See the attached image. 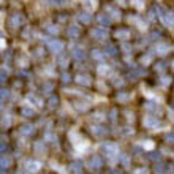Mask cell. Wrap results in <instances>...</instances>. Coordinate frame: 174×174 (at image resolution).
Wrapping results in <instances>:
<instances>
[{"label": "cell", "mask_w": 174, "mask_h": 174, "mask_svg": "<svg viewBox=\"0 0 174 174\" xmlns=\"http://www.w3.org/2000/svg\"><path fill=\"white\" fill-rule=\"evenodd\" d=\"M0 174H8L7 171H3V169H0Z\"/></svg>", "instance_id": "cell-57"}, {"label": "cell", "mask_w": 174, "mask_h": 174, "mask_svg": "<svg viewBox=\"0 0 174 174\" xmlns=\"http://www.w3.org/2000/svg\"><path fill=\"white\" fill-rule=\"evenodd\" d=\"M116 37H117L119 40H128V38H130V32H128V30H117V32H116Z\"/></svg>", "instance_id": "cell-22"}, {"label": "cell", "mask_w": 174, "mask_h": 174, "mask_svg": "<svg viewBox=\"0 0 174 174\" xmlns=\"http://www.w3.org/2000/svg\"><path fill=\"white\" fill-rule=\"evenodd\" d=\"M52 89H54V84H52V82H44V84H43V92H44V93H51Z\"/></svg>", "instance_id": "cell-27"}, {"label": "cell", "mask_w": 174, "mask_h": 174, "mask_svg": "<svg viewBox=\"0 0 174 174\" xmlns=\"http://www.w3.org/2000/svg\"><path fill=\"white\" fill-rule=\"evenodd\" d=\"M160 19L163 21V24L166 27H172V13H162Z\"/></svg>", "instance_id": "cell-12"}, {"label": "cell", "mask_w": 174, "mask_h": 174, "mask_svg": "<svg viewBox=\"0 0 174 174\" xmlns=\"http://www.w3.org/2000/svg\"><path fill=\"white\" fill-rule=\"evenodd\" d=\"M128 98H130V97H128L127 93H119V95H117V100H119V102H127Z\"/></svg>", "instance_id": "cell-39"}, {"label": "cell", "mask_w": 174, "mask_h": 174, "mask_svg": "<svg viewBox=\"0 0 174 174\" xmlns=\"http://www.w3.org/2000/svg\"><path fill=\"white\" fill-rule=\"evenodd\" d=\"M144 125L151 130H157L158 127H162V122L155 116H147V117H144Z\"/></svg>", "instance_id": "cell-3"}, {"label": "cell", "mask_w": 174, "mask_h": 174, "mask_svg": "<svg viewBox=\"0 0 174 174\" xmlns=\"http://www.w3.org/2000/svg\"><path fill=\"white\" fill-rule=\"evenodd\" d=\"M120 162H122L123 166H130V158H128V155H125V154L120 155Z\"/></svg>", "instance_id": "cell-30"}, {"label": "cell", "mask_w": 174, "mask_h": 174, "mask_svg": "<svg viewBox=\"0 0 174 174\" xmlns=\"http://www.w3.org/2000/svg\"><path fill=\"white\" fill-rule=\"evenodd\" d=\"M151 160H154V162L157 160V162H158V160H160V154H157V155H155V154H152V155H151Z\"/></svg>", "instance_id": "cell-47"}, {"label": "cell", "mask_w": 174, "mask_h": 174, "mask_svg": "<svg viewBox=\"0 0 174 174\" xmlns=\"http://www.w3.org/2000/svg\"><path fill=\"white\" fill-rule=\"evenodd\" d=\"M21 116L22 117H32V116H35V109L30 108V106H22L21 108Z\"/></svg>", "instance_id": "cell-18"}, {"label": "cell", "mask_w": 174, "mask_h": 174, "mask_svg": "<svg viewBox=\"0 0 174 174\" xmlns=\"http://www.w3.org/2000/svg\"><path fill=\"white\" fill-rule=\"evenodd\" d=\"M136 174H147V169H146V168H141V169L136 171Z\"/></svg>", "instance_id": "cell-49"}, {"label": "cell", "mask_w": 174, "mask_h": 174, "mask_svg": "<svg viewBox=\"0 0 174 174\" xmlns=\"http://www.w3.org/2000/svg\"><path fill=\"white\" fill-rule=\"evenodd\" d=\"M46 44H47V47L51 49V52H54V54H59V52H62L63 51V43L60 41V40H46Z\"/></svg>", "instance_id": "cell-1"}, {"label": "cell", "mask_w": 174, "mask_h": 174, "mask_svg": "<svg viewBox=\"0 0 174 174\" xmlns=\"http://www.w3.org/2000/svg\"><path fill=\"white\" fill-rule=\"evenodd\" d=\"M114 84L116 86H123V81L122 79H114Z\"/></svg>", "instance_id": "cell-50"}, {"label": "cell", "mask_w": 174, "mask_h": 174, "mask_svg": "<svg viewBox=\"0 0 174 174\" xmlns=\"http://www.w3.org/2000/svg\"><path fill=\"white\" fill-rule=\"evenodd\" d=\"M155 68H157L158 71H163V70H165V63H157V65H155Z\"/></svg>", "instance_id": "cell-45"}, {"label": "cell", "mask_w": 174, "mask_h": 174, "mask_svg": "<svg viewBox=\"0 0 174 174\" xmlns=\"http://www.w3.org/2000/svg\"><path fill=\"white\" fill-rule=\"evenodd\" d=\"M144 108L147 111H152V109H157V105L154 102H147V103H144Z\"/></svg>", "instance_id": "cell-34"}, {"label": "cell", "mask_w": 174, "mask_h": 174, "mask_svg": "<svg viewBox=\"0 0 174 174\" xmlns=\"http://www.w3.org/2000/svg\"><path fill=\"white\" fill-rule=\"evenodd\" d=\"M155 171H157L158 174H163L165 171H168V166H166L165 163H157V165H155Z\"/></svg>", "instance_id": "cell-25"}, {"label": "cell", "mask_w": 174, "mask_h": 174, "mask_svg": "<svg viewBox=\"0 0 174 174\" xmlns=\"http://www.w3.org/2000/svg\"><path fill=\"white\" fill-rule=\"evenodd\" d=\"M44 139L49 141V142H56V141H57V136H54L52 133H46V135H44Z\"/></svg>", "instance_id": "cell-35"}, {"label": "cell", "mask_w": 174, "mask_h": 174, "mask_svg": "<svg viewBox=\"0 0 174 174\" xmlns=\"http://www.w3.org/2000/svg\"><path fill=\"white\" fill-rule=\"evenodd\" d=\"M71 171H73L74 174L79 172V171H81V163H79V162H74V163L71 165Z\"/></svg>", "instance_id": "cell-33"}, {"label": "cell", "mask_w": 174, "mask_h": 174, "mask_svg": "<svg viewBox=\"0 0 174 174\" xmlns=\"http://www.w3.org/2000/svg\"><path fill=\"white\" fill-rule=\"evenodd\" d=\"M97 21H98V24H100L102 27H108L109 24H111V17L108 14H98Z\"/></svg>", "instance_id": "cell-13"}, {"label": "cell", "mask_w": 174, "mask_h": 174, "mask_svg": "<svg viewBox=\"0 0 174 174\" xmlns=\"http://www.w3.org/2000/svg\"><path fill=\"white\" fill-rule=\"evenodd\" d=\"M76 108H78V109H81V111H86V109L89 108V105H81V102H79V103L76 105Z\"/></svg>", "instance_id": "cell-44"}, {"label": "cell", "mask_w": 174, "mask_h": 174, "mask_svg": "<svg viewBox=\"0 0 174 174\" xmlns=\"http://www.w3.org/2000/svg\"><path fill=\"white\" fill-rule=\"evenodd\" d=\"M76 82L79 86H90L92 84V79H90L89 74H78V76H76Z\"/></svg>", "instance_id": "cell-8"}, {"label": "cell", "mask_w": 174, "mask_h": 174, "mask_svg": "<svg viewBox=\"0 0 174 174\" xmlns=\"http://www.w3.org/2000/svg\"><path fill=\"white\" fill-rule=\"evenodd\" d=\"M102 166H103V158L102 157L95 155V157H92L89 160V168L90 169H98V168H102Z\"/></svg>", "instance_id": "cell-7"}, {"label": "cell", "mask_w": 174, "mask_h": 174, "mask_svg": "<svg viewBox=\"0 0 174 174\" xmlns=\"http://www.w3.org/2000/svg\"><path fill=\"white\" fill-rule=\"evenodd\" d=\"M105 54H108V56L114 57V56L117 54V47H116V46H112V44H108V46H106V51H105Z\"/></svg>", "instance_id": "cell-23"}, {"label": "cell", "mask_w": 174, "mask_h": 174, "mask_svg": "<svg viewBox=\"0 0 174 174\" xmlns=\"http://www.w3.org/2000/svg\"><path fill=\"white\" fill-rule=\"evenodd\" d=\"M7 78H8V71H5V68H0V82L7 81Z\"/></svg>", "instance_id": "cell-32"}, {"label": "cell", "mask_w": 174, "mask_h": 174, "mask_svg": "<svg viewBox=\"0 0 174 174\" xmlns=\"http://www.w3.org/2000/svg\"><path fill=\"white\" fill-rule=\"evenodd\" d=\"M109 174H119V172H116V171H109Z\"/></svg>", "instance_id": "cell-58"}, {"label": "cell", "mask_w": 174, "mask_h": 174, "mask_svg": "<svg viewBox=\"0 0 174 174\" xmlns=\"http://www.w3.org/2000/svg\"><path fill=\"white\" fill-rule=\"evenodd\" d=\"M21 133H22V135H26V136H30V135L35 133V127L30 125V123H24V125L21 127Z\"/></svg>", "instance_id": "cell-14"}, {"label": "cell", "mask_w": 174, "mask_h": 174, "mask_svg": "<svg viewBox=\"0 0 174 174\" xmlns=\"http://www.w3.org/2000/svg\"><path fill=\"white\" fill-rule=\"evenodd\" d=\"M132 3H133L136 8H142V7H144V0H132Z\"/></svg>", "instance_id": "cell-38"}, {"label": "cell", "mask_w": 174, "mask_h": 174, "mask_svg": "<svg viewBox=\"0 0 174 174\" xmlns=\"http://www.w3.org/2000/svg\"><path fill=\"white\" fill-rule=\"evenodd\" d=\"M155 51H157V54L165 56V54H168V52H169V46H168V44H165V43H158V44L155 46Z\"/></svg>", "instance_id": "cell-16"}, {"label": "cell", "mask_w": 174, "mask_h": 174, "mask_svg": "<svg viewBox=\"0 0 174 174\" xmlns=\"http://www.w3.org/2000/svg\"><path fill=\"white\" fill-rule=\"evenodd\" d=\"M51 3H52V5H56V7H63V5H67V3H68V0H52Z\"/></svg>", "instance_id": "cell-37"}, {"label": "cell", "mask_w": 174, "mask_h": 174, "mask_svg": "<svg viewBox=\"0 0 174 174\" xmlns=\"http://www.w3.org/2000/svg\"><path fill=\"white\" fill-rule=\"evenodd\" d=\"M122 49H123L125 52H128V51H130V46H128V44H122Z\"/></svg>", "instance_id": "cell-52"}, {"label": "cell", "mask_w": 174, "mask_h": 174, "mask_svg": "<svg viewBox=\"0 0 174 174\" xmlns=\"http://www.w3.org/2000/svg\"><path fill=\"white\" fill-rule=\"evenodd\" d=\"M90 132L95 135V136H103L106 133V128H103L102 125H92L90 127Z\"/></svg>", "instance_id": "cell-19"}, {"label": "cell", "mask_w": 174, "mask_h": 174, "mask_svg": "<svg viewBox=\"0 0 174 174\" xmlns=\"http://www.w3.org/2000/svg\"><path fill=\"white\" fill-rule=\"evenodd\" d=\"M76 174H84V172H82V171H79V172H76Z\"/></svg>", "instance_id": "cell-59"}, {"label": "cell", "mask_w": 174, "mask_h": 174, "mask_svg": "<svg viewBox=\"0 0 174 174\" xmlns=\"http://www.w3.org/2000/svg\"><path fill=\"white\" fill-rule=\"evenodd\" d=\"M3 46H5V41H3V40H0V47H3Z\"/></svg>", "instance_id": "cell-56"}, {"label": "cell", "mask_w": 174, "mask_h": 174, "mask_svg": "<svg viewBox=\"0 0 174 174\" xmlns=\"http://www.w3.org/2000/svg\"><path fill=\"white\" fill-rule=\"evenodd\" d=\"M57 63H59L62 68H65V67L68 65V56H65V54H60V52H59V56H57Z\"/></svg>", "instance_id": "cell-21"}, {"label": "cell", "mask_w": 174, "mask_h": 174, "mask_svg": "<svg viewBox=\"0 0 174 174\" xmlns=\"http://www.w3.org/2000/svg\"><path fill=\"white\" fill-rule=\"evenodd\" d=\"M62 81H63V82H70V81H71V76H70V74H67V73H63V74H62Z\"/></svg>", "instance_id": "cell-43"}, {"label": "cell", "mask_w": 174, "mask_h": 174, "mask_svg": "<svg viewBox=\"0 0 174 174\" xmlns=\"http://www.w3.org/2000/svg\"><path fill=\"white\" fill-rule=\"evenodd\" d=\"M105 52L103 51H100V49H93V51H92V57L95 59V60H98V62H102L103 59H105Z\"/></svg>", "instance_id": "cell-20"}, {"label": "cell", "mask_w": 174, "mask_h": 174, "mask_svg": "<svg viewBox=\"0 0 174 174\" xmlns=\"http://www.w3.org/2000/svg\"><path fill=\"white\" fill-rule=\"evenodd\" d=\"M27 98H29V102H33L37 106H41V105H43V103H41V100H40V98H37L35 95H29Z\"/></svg>", "instance_id": "cell-31"}, {"label": "cell", "mask_w": 174, "mask_h": 174, "mask_svg": "<svg viewBox=\"0 0 174 174\" xmlns=\"http://www.w3.org/2000/svg\"><path fill=\"white\" fill-rule=\"evenodd\" d=\"M103 152L106 154V157H119V147L114 142H106L103 144Z\"/></svg>", "instance_id": "cell-2"}, {"label": "cell", "mask_w": 174, "mask_h": 174, "mask_svg": "<svg viewBox=\"0 0 174 174\" xmlns=\"http://www.w3.org/2000/svg\"><path fill=\"white\" fill-rule=\"evenodd\" d=\"M84 7L89 10H93L97 7V0H84Z\"/></svg>", "instance_id": "cell-26"}, {"label": "cell", "mask_w": 174, "mask_h": 174, "mask_svg": "<svg viewBox=\"0 0 174 174\" xmlns=\"http://www.w3.org/2000/svg\"><path fill=\"white\" fill-rule=\"evenodd\" d=\"M79 33H81V30H79V27H76V26H71V27H68V30H67V35H68V38H71V40H76V38L79 37Z\"/></svg>", "instance_id": "cell-9"}, {"label": "cell", "mask_w": 174, "mask_h": 174, "mask_svg": "<svg viewBox=\"0 0 174 174\" xmlns=\"http://www.w3.org/2000/svg\"><path fill=\"white\" fill-rule=\"evenodd\" d=\"M2 123H3V127H5V128H7V127H10V125H11V116H10V114L3 116V119H2Z\"/></svg>", "instance_id": "cell-29"}, {"label": "cell", "mask_w": 174, "mask_h": 174, "mask_svg": "<svg viewBox=\"0 0 174 174\" xmlns=\"http://www.w3.org/2000/svg\"><path fill=\"white\" fill-rule=\"evenodd\" d=\"M47 103H49V108L54 109V108H57V105H59V98L52 95L51 98H49V102H47Z\"/></svg>", "instance_id": "cell-24"}, {"label": "cell", "mask_w": 174, "mask_h": 174, "mask_svg": "<svg viewBox=\"0 0 174 174\" xmlns=\"http://www.w3.org/2000/svg\"><path fill=\"white\" fill-rule=\"evenodd\" d=\"M162 81H163V84H168V82H171V79H168V78H163Z\"/></svg>", "instance_id": "cell-55"}, {"label": "cell", "mask_w": 174, "mask_h": 174, "mask_svg": "<svg viewBox=\"0 0 174 174\" xmlns=\"http://www.w3.org/2000/svg\"><path fill=\"white\" fill-rule=\"evenodd\" d=\"M71 52H73V57L76 60H84L86 59V51L81 46H71Z\"/></svg>", "instance_id": "cell-5"}, {"label": "cell", "mask_w": 174, "mask_h": 174, "mask_svg": "<svg viewBox=\"0 0 174 174\" xmlns=\"http://www.w3.org/2000/svg\"><path fill=\"white\" fill-rule=\"evenodd\" d=\"M92 37L98 41H105L108 38V30L103 29V27H98V29H93L92 30Z\"/></svg>", "instance_id": "cell-4"}, {"label": "cell", "mask_w": 174, "mask_h": 174, "mask_svg": "<svg viewBox=\"0 0 174 174\" xmlns=\"http://www.w3.org/2000/svg\"><path fill=\"white\" fill-rule=\"evenodd\" d=\"M22 22H24V17H22L21 14H17V13H16V14H13V16H11V19H10L11 27H14V29H16V27H19Z\"/></svg>", "instance_id": "cell-11"}, {"label": "cell", "mask_w": 174, "mask_h": 174, "mask_svg": "<svg viewBox=\"0 0 174 174\" xmlns=\"http://www.w3.org/2000/svg\"><path fill=\"white\" fill-rule=\"evenodd\" d=\"M172 139H174V136H172V133H169V135L166 136V141H168V142H172Z\"/></svg>", "instance_id": "cell-51"}, {"label": "cell", "mask_w": 174, "mask_h": 174, "mask_svg": "<svg viewBox=\"0 0 174 174\" xmlns=\"http://www.w3.org/2000/svg\"><path fill=\"white\" fill-rule=\"evenodd\" d=\"M95 119H97V120H103V119H105V116L98 112V114H95Z\"/></svg>", "instance_id": "cell-48"}, {"label": "cell", "mask_w": 174, "mask_h": 174, "mask_svg": "<svg viewBox=\"0 0 174 174\" xmlns=\"http://www.w3.org/2000/svg\"><path fill=\"white\" fill-rule=\"evenodd\" d=\"M33 151H35V154H40V155L46 154V147H44L43 141H37V142L33 144Z\"/></svg>", "instance_id": "cell-17"}, {"label": "cell", "mask_w": 174, "mask_h": 174, "mask_svg": "<svg viewBox=\"0 0 174 174\" xmlns=\"http://www.w3.org/2000/svg\"><path fill=\"white\" fill-rule=\"evenodd\" d=\"M116 114H117V111H116V109H112V111H111V116H109V119H111V120H116Z\"/></svg>", "instance_id": "cell-46"}, {"label": "cell", "mask_w": 174, "mask_h": 174, "mask_svg": "<svg viewBox=\"0 0 174 174\" xmlns=\"http://www.w3.org/2000/svg\"><path fill=\"white\" fill-rule=\"evenodd\" d=\"M0 108H2V103H0Z\"/></svg>", "instance_id": "cell-60"}, {"label": "cell", "mask_w": 174, "mask_h": 174, "mask_svg": "<svg viewBox=\"0 0 174 174\" xmlns=\"http://www.w3.org/2000/svg\"><path fill=\"white\" fill-rule=\"evenodd\" d=\"M0 2H2V0H0Z\"/></svg>", "instance_id": "cell-61"}, {"label": "cell", "mask_w": 174, "mask_h": 174, "mask_svg": "<svg viewBox=\"0 0 174 174\" xmlns=\"http://www.w3.org/2000/svg\"><path fill=\"white\" fill-rule=\"evenodd\" d=\"M111 19H120V13L116 10H111Z\"/></svg>", "instance_id": "cell-42"}, {"label": "cell", "mask_w": 174, "mask_h": 174, "mask_svg": "<svg viewBox=\"0 0 174 174\" xmlns=\"http://www.w3.org/2000/svg\"><path fill=\"white\" fill-rule=\"evenodd\" d=\"M78 19H79L82 24H90V21H92V14H90L89 11H81V13L78 14Z\"/></svg>", "instance_id": "cell-15"}, {"label": "cell", "mask_w": 174, "mask_h": 174, "mask_svg": "<svg viewBox=\"0 0 174 174\" xmlns=\"http://www.w3.org/2000/svg\"><path fill=\"white\" fill-rule=\"evenodd\" d=\"M98 73H100V74L109 73V67H108V65H100V67H98Z\"/></svg>", "instance_id": "cell-36"}, {"label": "cell", "mask_w": 174, "mask_h": 174, "mask_svg": "<svg viewBox=\"0 0 174 174\" xmlns=\"http://www.w3.org/2000/svg\"><path fill=\"white\" fill-rule=\"evenodd\" d=\"M11 157L8 155H0V169H8L11 166Z\"/></svg>", "instance_id": "cell-10"}, {"label": "cell", "mask_w": 174, "mask_h": 174, "mask_svg": "<svg viewBox=\"0 0 174 174\" xmlns=\"http://www.w3.org/2000/svg\"><path fill=\"white\" fill-rule=\"evenodd\" d=\"M40 168H41V163H40V162H37V160H29V162L26 163V169H27L30 174L38 172V171H40Z\"/></svg>", "instance_id": "cell-6"}, {"label": "cell", "mask_w": 174, "mask_h": 174, "mask_svg": "<svg viewBox=\"0 0 174 174\" xmlns=\"http://www.w3.org/2000/svg\"><path fill=\"white\" fill-rule=\"evenodd\" d=\"M47 32L52 33V35H57V33H59V29H57L56 26H49V27H47Z\"/></svg>", "instance_id": "cell-40"}, {"label": "cell", "mask_w": 174, "mask_h": 174, "mask_svg": "<svg viewBox=\"0 0 174 174\" xmlns=\"http://www.w3.org/2000/svg\"><path fill=\"white\" fill-rule=\"evenodd\" d=\"M119 5H127V0H116Z\"/></svg>", "instance_id": "cell-53"}, {"label": "cell", "mask_w": 174, "mask_h": 174, "mask_svg": "<svg viewBox=\"0 0 174 174\" xmlns=\"http://www.w3.org/2000/svg\"><path fill=\"white\" fill-rule=\"evenodd\" d=\"M7 149H8L7 142H3V141H0V154H3V152H7Z\"/></svg>", "instance_id": "cell-41"}, {"label": "cell", "mask_w": 174, "mask_h": 174, "mask_svg": "<svg viewBox=\"0 0 174 174\" xmlns=\"http://www.w3.org/2000/svg\"><path fill=\"white\" fill-rule=\"evenodd\" d=\"M10 98V90L8 89H0V100H7Z\"/></svg>", "instance_id": "cell-28"}, {"label": "cell", "mask_w": 174, "mask_h": 174, "mask_svg": "<svg viewBox=\"0 0 174 174\" xmlns=\"http://www.w3.org/2000/svg\"><path fill=\"white\" fill-rule=\"evenodd\" d=\"M152 146H154L152 142H146V144H144V147H146V149H152Z\"/></svg>", "instance_id": "cell-54"}]
</instances>
